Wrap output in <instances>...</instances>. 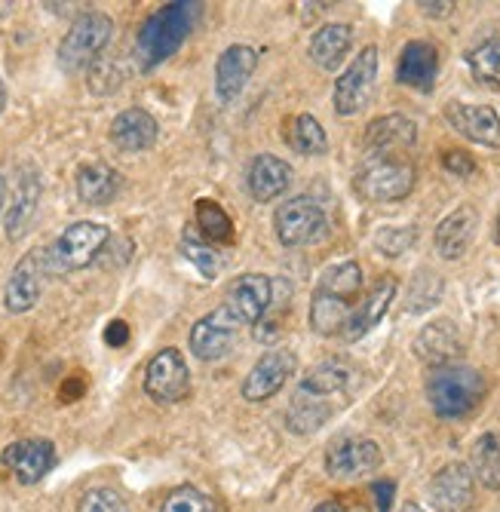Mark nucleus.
<instances>
[{
    "instance_id": "obj_34",
    "label": "nucleus",
    "mask_w": 500,
    "mask_h": 512,
    "mask_svg": "<svg viewBox=\"0 0 500 512\" xmlns=\"http://www.w3.org/2000/svg\"><path fill=\"white\" fill-rule=\"evenodd\" d=\"M197 227L203 230L206 240H231L234 221L215 200H200L197 203Z\"/></svg>"
},
{
    "instance_id": "obj_10",
    "label": "nucleus",
    "mask_w": 500,
    "mask_h": 512,
    "mask_svg": "<svg viewBox=\"0 0 500 512\" xmlns=\"http://www.w3.org/2000/svg\"><path fill=\"white\" fill-rule=\"evenodd\" d=\"M188 387H191V371H188L185 356H181L175 347L160 350L148 362V368H145V393L154 402H163V405L181 402L188 396Z\"/></svg>"
},
{
    "instance_id": "obj_7",
    "label": "nucleus",
    "mask_w": 500,
    "mask_h": 512,
    "mask_svg": "<svg viewBox=\"0 0 500 512\" xmlns=\"http://www.w3.org/2000/svg\"><path fill=\"white\" fill-rule=\"evenodd\" d=\"M375 80H378V46H366V50L350 62V68L335 80V89H332L335 111L341 117L359 114L372 102Z\"/></svg>"
},
{
    "instance_id": "obj_8",
    "label": "nucleus",
    "mask_w": 500,
    "mask_h": 512,
    "mask_svg": "<svg viewBox=\"0 0 500 512\" xmlns=\"http://www.w3.org/2000/svg\"><path fill=\"white\" fill-rule=\"evenodd\" d=\"M274 227L286 249H298L326 234V212L310 197H292L277 209Z\"/></svg>"
},
{
    "instance_id": "obj_30",
    "label": "nucleus",
    "mask_w": 500,
    "mask_h": 512,
    "mask_svg": "<svg viewBox=\"0 0 500 512\" xmlns=\"http://www.w3.org/2000/svg\"><path fill=\"white\" fill-rule=\"evenodd\" d=\"M350 310H353V304H347L341 298H332V295L316 289L313 301H310V329L316 335H323V338L338 335V332H344V325L350 319Z\"/></svg>"
},
{
    "instance_id": "obj_40",
    "label": "nucleus",
    "mask_w": 500,
    "mask_h": 512,
    "mask_svg": "<svg viewBox=\"0 0 500 512\" xmlns=\"http://www.w3.org/2000/svg\"><path fill=\"white\" fill-rule=\"evenodd\" d=\"M105 341L111 344V347H123L126 341H129V329H126V322H111L108 325V332H105Z\"/></svg>"
},
{
    "instance_id": "obj_41",
    "label": "nucleus",
    "mask_w": 500,
    "mask_h": 512,
    "mask_svg": "<svg viewBox=\"0 0 500 512\" xmlns=\"http://www.w3.org/2000/svg\"><path fill=\"white\" fill-rule=\"evenodd\" d=\"M375 497H378V512H390V500H393V482H375L372 485Z\"/></svg>"
},
{
    "instance_id": "obj_6",
    "label": "nucleus",
    "mask_w": 500,
    "mask_h": 512,
    "mask_svg": "<svg viewBox=\"0 0 500 512\" xmlns=\"http://www.w3.org/2000/svg\"><path fill=\"white\" fill-rule=\"evenodd\" d=\"M111 240V230L99 221H77L65 227L62 234L47 246V270L50 273H71L86 264H93L96 255Z\"/></svg>"
},
{
    "instance_id": "obj_14",
    "label": "nucleus",
    "mask_w": 500,
    "mask_h": 512,
    "mask_svg": "<svg viewBox=\"0 0 500 512\" xmlns=\"http://www.w3.org/2000/svg\"><path fill=\"white\" fill-rule=\"evenodd\" d=\"M295 368H298V362H295V353L292 350H270V353H264L252 365L246 381H243V399L246 402H264V399H270L274 393L283 390V384L295 375Z\"/></svg>"
},
{
    "instance_id": "obj_3",
    "label": "nucleus",
    "mask_w": 500,
    "mask_h": 512,
    "mask_svg": "<svg viewBox=\"0 0 500 512\" xmlns=\"http://www.w3.org/2000/svg\"><path fill=\"white\" fill-rule=\"evenodd\" d=\"M427 399L439 417L458 421V417L473 414L485 399V378L470 365H458V362L442 365L427 381Z\"/></svg>"
},
{
    "instance_id": "obj_17",
    "label": "nucleus",
    "mask_w": 500,
    "mask_h": 512,
    "mask_svg": "<svg viewBox=\"0 0 500 512\" xmlns=\"http://www.w3.org/2000/svg\"><path fill=\"white\" fill-rule=\"evenodd\" d=\"M381 448L372 439H341L326 454V473L335 479H356L381 467Z\"/></svg>"
},
{
    "instance_id": "obj_1",
    "label": "nucleus",
    "mask_w": 500,
    "mask_h": 512,
    "mask_svg": "<svg viewBox=\"0 0 500 512\" xmlns=\"http://www.w3.org/2000/svg\"><path fill=\"white\" fill-rule=\"evenodd\" d=\"M347 384H350V371L344 365L329 362V365L313 368L301 381V387L295 390V396L286 408V427L295 436L316 433L341 405Z\"/></svg>"
},
{
    "instance_id": "obj_37",
    "label": "nucleus",
    "mask_w": 500,
    "mask_h": 512,
    "mask_svg": "<svg viewBox=\"0 0 500 512\" xmlns=\"http://www.w3.org/2000/svg\"><path fill=\"white\" fill-rule=\"evenodd\" d=\"M77 512H126V500L114 488H93L80 497Z\"/></svg>"
},
{
    "instance_id": "obj_27",
    "label": "nucleus",
    "mask_w": 500,
    "mask_h": 512,
    "mask_svg": "<svg viewBox=\"0 0 500 512\" xmlns=\"http://www.w3.org/2000/svg\"><path fill=\"white\" fill-rule=\"evenodd\" d=\"M120 172L108 163H86L77 172V197L86 206H108L120 194Z\"/></svg>"
},
{
    "instance_id": "obj_43",
    "label": "nucleus",
    "mask_w": 500,
    "mask_h": 512,
    "mask_svg": "<svg viewBox=\"0 0 500 512\" xmlns=\"http://www.w3.org/2000/svg\"><path fill=\"white\" fill-rule=\"evenodd\" d=\"M313 512H347L338 500H326V503H320V506H316Z\"/></svg>"
},
{
    "instance_id": "obj_29",
    "label": "nucleus",
    "mask_w": 500,
    "mask_h": 512,
    "mask_svg": "<svg viewBox=\"0 0 500 512\" xmlns=\"http://www.w3.org/2000/svg\"><path fill=\"white\" fill-rule=\"evenodd\" d=\"M283 142L304 157H320L329 151V138L323 123L313 114H295L283 123Z\"/></svg>"
},
{
    "instance_id": "obj_18",
    "label": "nucleus",
    "mask_w": 500,
    "mask_h": 512,
    "mask_svg": "<svg viewBox=\"0 0 500 512\" xmlns=\"http://www.w3.org/2000/svg\"><path fill=\"white\" fill-rule=\"evenodd\" d=\"M255 65H258V53L246 43H234L221 53V59L215 62V92L224 105L240 99V92L255 74Z\"/></svg>"
},
{
    "instance_id": "obj_47",
    "label": "nucleus",
    "mask_w": 500,
    "mask_h": 512,
    "mask_svg": "<svg viewBox=\"0 0 500 512\" xmlns=\"http://www.w3.org/2000/svg\"><path fill=\"white\" fill-rule=\"evenodd\" d=\"M10 10H13V4H7V0H0V19H4Z\"/></svg>"
},
{
    "instance_id": "obj_44",
    "label": "nucleus",
    "mask_w": 500,
    "mask_h": 512,
    "mask_svg": "<svg viewBox=\"0 0 500 512\" xmlns=\"http://www.w3.org/2000/svg\"><path fill=\"white\" fill-rule=\"evenodd\" d=\"M4 200H7V181L0 175V215H4Z\"/></svg>"
},
{
    "instance_id": "obj_9",
    "label": "nucleus",
    "mask_w": 500,
    "mask_h": 512,
    "mask_svg": "<svg viewBox=\"0 0 500 512\" xmlns=\"http://www.w3.org/2000/svg\"><path fill=\"white\" fill-rule=\"evenodd\" d=\"M240 319L227 310L224 304L212 313H206L203 319L194 322V329H191V353L203 362H218L224 359L227 353L234 350L237 338H240Z\"/></svg>"
},
{
    "instance_id": "obj_21",
    "label": "nucleus",
    "mask_w": 500,
    "mask_h": 512,
    "mask_svg": "<svg viewBox=\"0 0 500 512\" xmlns=\"http://www.w3.org/2000/svg\"><path fill=\"white\" fill-rule=\"evenodd\" d=\"M479 227V212L473 206H458L451 215H445L433 234V246L439 252V258L445 261H458L464 258V252L470 249L473 237Z\"/></svg>"
},
{
    "instance_id": "obj_24",
    "label": "nucleus",
    "mask_w": 500,
    "mask_h": 512,
    "mask_svg": "<svg viewBox=\"0 0 500 512\" xmlns=\"http://www.w3.org/2000/svg\"><path fill=\"white\" fill-rule=\"evenodd\" d=\"M157 135H160V126L145 108H126L111 123V142L126 154H139V151L154 148Z\"/></svg>"
},
{
    "instance_id": "obj_15",
    "label": "nucleus",
    "mask_w": 500,
    "mask_h": 512,
    "mask_svg": "<svg viewBox=\"0 0 500 512\" xmlns=\"http://www.w3.org/2000/svg\"><path fill=\"white\" fill-rule=\"evenodd\" d=\"M476 497V476L467 463H445L430 479V500L439 512H467Z\"/></svg>"
},
{
    "instance_id": "obj_35",
    "label": "nucleus",
    "mask_w": 500,
    "mask_h": 512,
    "mask_svg": "<svg viewBox=\"0 0 500 512\" xmlns=\"http://www.w3.org/2000/svg\"><path fill=\"white\" fill-rule=\"evenodd\" d=\"M160 512H215V506H212V500H209L203 491H197L194 485H181V488H175V491L163 500Z\"/></svg>"
},
{
    "instance_id": "obj_39",
    "label": "nucleus",
    "mask_w": 500,
    "mask_h": 512,
    "mask_svg": "<svg viewBox=\"0 0 500 512\" xmlns=\"http://www.w3.org/2000/svg\"><path fill=\"white\" fill-rule=\"evenodd\" d=\"M442 166H445L451 175H458V178H470V175L476 172L473 157H470V154H464V151H448V154L442 157Z\"/></svg>"
},
{
    "instance_id": "obj_22",
    "label": "nucleus",
    "mask_w": 500,
    "mask_h": 512,
    "mask_svg": "<svg viewBox=\"0 0 500 512\" xmlns=\"http://www.w3.org/2000/svg\"><path fill=\"white\" fill-rule=\"evenodd\" d=\"M445 117L464 138H470V142L485 145V148H500V117H497L494 108L451 102L445 108Z\"/></svg>"
},
{
    "instance_id": "obj_25",
    "label": "nucleus",
    "mask_w": 500,
    "mask_h": 512,
    "mask_svg": "<svg viewBox=\"0 0 500 512\" xmlns=\"http://www.w3.org/2000/svg\"><path fill=\"white\" fill-rule=\"evenodd\" d=\"M246 184H249L252 200L270 203V200H277L280 194H286V188L292 184V166L286 160L274 157V154H261V157L252 160Z\"/></svg>"
},
{
    "instance_id": "obj_46",
    "label": "nucleus",
    "mask_w": 500,
    "mask_h": 512,
    "mask_svg": "<svg viewBox=\"0 0 500 512\" xmlns=\"http://www.w3.org/2000/svg\"><path fill=\"white\" fill-rule=\"evenodd\" d=\"M399 512H424V509H421L418 503H405V506H402Z\"/></svg>"
},
{
    "instance_id": "obj_5",
    "label": "nucleus",
    "mask_w": 500,
    "mask_h": 512,
    "mask_svg": "<svg viewBox=\"0 0 500 512\" xmlns=\"http://www.w3.org/2000/svg\"><path fill=\"white\" fill-rule=\"evenodd\" d=\"M415 166L405 157H378L366 160L353 178V188L369 203H399L415 191Z\"/></svg>"
},
{
    "instance_id": "obj_45",
    "label": "nucleus",
    "mask_w": 500,
    "mask_h": 512,
    "mask_svg": "<svg viewBox=\"0 0 500 512\" xmlns=\"http://www.w3.org/2000/svg\"><path fill=\"white\" fill-rule=\"evenodd\" d=\"M4 108H7V86L0 80V114H4Z\"/></svg>"
},
{
    "instance_id": "obj_36",
    "label": "nucleus",
    "mask_w": 500,
    "mask_h": 512,
    "mask_svg": "<svg viewBox=\"0 0 500 512\" xmlns=\"http://www.w3.org/2000/svg\"><path fill=\"white\" fill-rule=\"evenodd\" d=\"M415 240H418L415 227H384L375 237V249L387 258H399L415 246Z\"/></svg>"
},
{
    "instance_id": "obj_23",
    "label": "nucleus",
    "mask_w": 500,
    "mask_h": 512,
    "mask_svg": "<svg viewBox=\"0 0 500 512\" xmlns=\"http://www.w3.org/2000/svg\"><path fill=\"white\" fill-rule=\"evenodd\" d=\"M439 74V53L436 46L427 40H412L405 43V50L399 53V65H396V80L408 89L418 92H430Z\"/></svg>"
},
{
    "instance_id": "obj_13",
    "label": "nucleus",
    "mask_w": 500,
    "mask_h": 512,
    "mask_svg": "<svg viewBox=\"0 0 500 512\" xmlns=\"http://www.w3.org/2000/svg\"><path fill=\"white\" fill-rule=\"evenodd\" d=\"M43 276H50V270H47V249H34V252L22 255V261L16 264V270L7 279L4 307L10 313H28L40 301Z\"/></svg>"
},
{
    "instance_id": "obj_28",
    "label": "nucleus",
    "mask_w": 500,
    "mask_h": 512,
    "mask_svg": "<svg viewBox=\"0 0 500 512\" xmlns=\"http://www.w3.org/2000/svg\"><path fill=\"white\" fill-rule=\"evenodd\" d=\"M353 46V28L344 22L323 25L310 37V62L323 71H335Z\"/></svg>"
},
{
    "instance_id": "obj_26",
    "label": "nucleus",
    "mask_w": 500,
    "mask_h": 512,
    "mask_svg": "<svg viewBox=\"0 0 500 512\" xmlns=\"http://www.w3.org/2000/svg\"><path fill=\"white\" fill-rule=\"evenodd\" d=\"M461 347H464L461 332L451 319H436V322L424 325L418 341H415V353L436 368L451 365L454 356H461Z\"/></svg>"
},
{
    "instance_id": "obj_4",
    "label": "nucleus",
    "mask_w": 500,
    "mask_h": 512,
    "mask_svg": "<svg viewBox=\"0 0 500 512\" xmlns=\"http://www.w3.org/2000/svg\"><path fill=\"white\" fill-rule=\"evenodd\" d=\"M114 40V19L105 13H83L71 22L68 34L59 43V65L65 71L93 68L99 56Z\"/></svg>"
},
{
    "instance_id": "obj_19",
    "label": "nucleus",
    "mask_w": 500,
    "mask_h": 512,
    "mask_svg": "<svg viewBox=\"0 0 500 512\" xmlns=\"http://www.w3.org/2000/svg\"><path fill=\"white\" fill-rule=\"evenodd\" d=\"M37 206H40V172L25 163L16 169V188H13V200H10V209H7V240L16 243L28 234V227L37 215Z\"/></svg>"
},
{
    "instance_id": "obj_20",
    "label": "nucleus",
    "mask_w": 500,
    "mask_h": 512,
    "mask_svg": "<svg viewBox=\"0 0 500 512\" xmlns=\"http://www.w3.org/2000/svg\"><path fill=\"white\" fill-rule=\"evenodd\" d=\"M396 298V279L393 276H381L378 283L359 298V304L350 310V319L344 325V338L347 341H359L362 335H369L375 325L384 319V313L390 310Z\"/></svg>"
},
{
    "instance_id": "obj_32",
    "label": "nucleus",
    "mask_w": 500,
    "mask_h": 512,
    "mask_svg": "<svg viewBox=\"0 0 500 512\" xmlns=\"http://www.w3.org/2000/svg\"><path fill=\"white\" fill-rule=\"evenodd\" d=\"M316 289L332 295V298H341V301L353 304L359 289H362V267L356 261H341V264L329 267L320 276V286H316Z\"/></svg>"
},
{
    "instance_id": "obj_12",
    "label": "nucleus",
    "mask_w": 500,
    "mask_h": 512,
    "mask_svg": "<svg viewBox=\"0 0 500 512\" xmlns=\"http://www.w3.org/2000/svg\"><path fill=\"white\" fill-rule=\"evenodd\" d=\"M418 142V126L402 114H387L369 123L366 138H362V151L369 160L378 157H405Z\"/></svg>"
},
{
    "instance_id": "obj_16",
    "label": "nucleus",
    "mask_w": 500,
    "mask_h": 512,
    "mask_svg": "<svg viewBox=\"0 0 500 512\" xmlns=\"http://www.w3.org/2000/svg\"><path fill=\"white\" fill-rule=\"evenodd\" d=\"M4 467L22 485H37L56 467V448L50 439H19L4 448Z\"/></svg>"
},
{
    "instance_id": "obj_2",
    "label": "nucleus",
    "mask_w": 500,
    "mask_h": 512,
    "mask_svg": "<svg viewBox=\"0 0 500 512\" xmlns=\"http://www.w3.org/2000/svg\"><path fill=\"white\" fill-rule=\"evenodd\" d=\"M197 13H200V4H166L157 13H151L145 25L139 28V37H135V59H139V68L151 71L163 65L166 59H172L178 53V46L191 34Z\"/></svg>"
},
{
    "instance_id": "obj_33",
    "label": "nucleus",
    "mask_w": 500,
    "mask_h": 512,
    "mask_svg": "<svg viewBox=\"0 0 500 512\" xmlns=\"http://www.w3.org/2000/svg\"><path fill=\"white\" fill-rule=\"evenodd\" d=\"M467 65L479 83L500 86V37H488L467 53Z\"/></svg>"
},
{
    "instance_id": "obj_31",
    "label": "nucleus",
    "mask_w": 500,
    "mask_h": 512,
    "mask_svg": "<svg viewBox=\"0 0 500 512\" xmlns=\"http://www.w3.org/2000/svg\"><path fill=\"white\" fill-rule=\"evenodd\" d=\"M473 476L476 482H482L488 491H500V436L485 433L476 439L473 445Z\"/></svg>"
},
{
    "instance_id": "obj_11",
    "label": "nucleus",
    "mask_w": 500,
    "mask_h": 512,
    "mask_svg": "<svg viewBox=\"0 0 500 512\" xmlns=\"http://www.w3.org/2000/svg\"><path fill=\"white\" fill-rule=\"evenodd\" d=\"M274 304V279L261 273L237 276L224 295V307L231 310L243 325H258Z\"/></svg>"
},
{
    "instance_id": "obj_38",
    "label": "nucleus",
    "mask_w": 500,
    "mask_h": 512,
    "mask_svg": "<svg viewBox=\"0 0 500 512\" xmlns=\"http://www.w3.org/2000/svg\"><path fill=\"white\" fill-rule=\"evenodd\" d=\"M181 255H185L191 264H197L200 276H206V279H212L221 270L218 252L209 249V246H203V243H197V240H185V243H181Z\"/></svg>"
},
{
    "instance_id": "obj_42",
    "label": "nucleus",
    "mask_w": 500,
    "mask_h": 512,
    "mask_svg": "<svg viewBox=\"0 0 500 512\" xmlns=\"http://www.w3.org/2000/svg\"><path fill=\"white\" fill-rule=\"evenodd\" d=\"M418 10L424 13V16H448L451 10H454V4H448V0H445V4H427V0H421V4H418Z\"/></svg>"
}]
</instances>
